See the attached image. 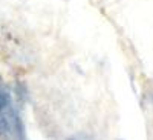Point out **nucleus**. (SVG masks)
<instances>
[{"label": "nucleus", "mask_w": 153, "mask_h": 140, "mask_svg": "<svg viewBox=\"0 0 153 140\" xmlns=\"http://www.w3.org/2000/svg\"><path fill=\"white\" fill-rule=\"evenodd\" d=\"M6 103H8V99H6V96L0 93V109H2V108H3Z\"/></svg>", "instance_id": "f257e3e1"}]
</instances>
